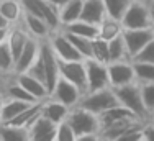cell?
<instances>
[{
  "mask_svg": "<svg viewBox=\"0 0 154 141\" xmlns=\"http://www.w3.org/2000/svg\"><path fill=\"white\" fill-rule=\"evenodd\" d=\"M143 141H154V125L149 120L143 125Z\"/></svg>",
  "mask_w": 154,
  "mask_h": 141,
  "instance_id": "38",
  "label": "cell"
},
{
  "mask_svg": "<svg viewBox=\"0 0 154 141\" xmlns=\"http://www.w3.org/2000/svg\"><path fill=\"white\" fill-rule=\"evenodd\" d=\"M125 30H138V28H152V13L151 3L144 2H131L123 17L120 18Z\"/></svg>",
  "mask_w": 154,
  "mask_h": 141,
  "instance_id": "3",
  "label": "cell"
},
{
  "mask_svg": "<svg viewBox=\"0 0 154 141\" xmlns=\"http://www.w3.org/2000/svg\"><path fill=\"white\" fill-rule=\"evenodd\" d=\"M82 95H84V92L80 90L77 85L69 82L67 79H64V77H59V80H57L56 85L53 87V90H51L49 97L59 100V102L64 103V105H67L69 108H72V107L79 105Z\"/></svg>",
  "mask_w": 154,
  "mask_h": 141,
  "instance_id": "10",
  "label": "cell"
},
{
  "mask_svg": "<svg viewBox=\"0 0 154 141\" xmlns=\"http://www.w3.org/2000/svg\"><path fill=\"white\" fill-rule=\"evenodd\" d=\"M41 102H43V100H41ZM41 102L30 103V105H28L23 112L18 113L15 118H12V120L7 121V123L13 125V127H20V128H28L33 121L36 120V117L41 113Z\"/></svg>",
  "mask_w": 154,
  "mask_h": 141,
  "instance_id": "22",
  "label": "cell"
},
{
  "mask_svg": "<svg viewBox=\"0 0 154 141\" xmlns=\"http://www.w3.org/2000/svg\"><path fill=\"white\" fill-rule=\"evenodd\" d=\"M151 13H152V30H154V5L151 3Z\"/></svg>",
  "mask_w": 154,
  "mask_h": 141,
  "instance_id": "43",
  "label": "cell"
},
{
  "mask_svg": "<svg viewBox=\"0 0 154 141\" xmlns=\"http://www.w3.org/2000/svg\"><path fill=\"white\" fill-rule=\"evenodd\" d=\"M133 61V70H134V80L139 84L154 82V64L146 61Z\"/></svg>",
  "mask_w": 154,
  "mask_h": 141,
  "instance_id": "28",
  "label": "cell"
},
{
  "mask_svg": "<svg viewBox=\"0 0 154 141\" xmlns=\"http://www.w3.org/2000/svg\"><path fill=\"white\" fill-rule=\"evenodd\" d=\"M133 59L134 61H146V62H152L154 64V38L146 44Z\"/></svg>",
  "mask_w": 154,
  "mask_h": 141,
  "instance_id": "37",
  "label": "cell"
},
{
  "mask_svg": "<svg viewBox=\"0 0 154 141\" xmlns=\"http://www.w3.org/2000/svg\"><path fill=\"white\" fill-rule=\"evenodd\" d=\"M21 21H23L25 28L28 30V33H30L31 38L39 39V41H46V39L51 36V33L54 31V30L51 28L43 18L36 17V15H31L28 12H23Z\"/></svg>",
  "mask_w": 154,
  "mask_h": 141,
  "instance_id": "16",
  "label": "cell"
},
{
  "mask_svg": "<svg viewBox=\"0 0 154 141\" xmlns=\"http://www.w3.org/2000/svg\"><path fill=\"white\" fill-rule=\"evenodd\" d=\"M8 27H10V21L7 20L2 13H0V28H8Z\"/></svg>",
  "mask_w": 154,
  "mask_h": 141,
  "instance_id": "42",
  "label": "cell"
},
{
  "mask_svg": "<svg viewBox=\"0 0 154 141\" xmlns=\"http://www.w3.org/2000/svg\"><path fill=\"white\" fill-rule=\"evenodd\" d=\"M108 67V79L110 87H122L125 84H130L134 80V70L133 61L131 59H123V61H112L107 64Z\"/></svg>",
  "mask_w": 154,
  "mask_h": 141,
  "instance_id": "11",
  "label": "cell"
},
{
  "mask_svg": "<svg viewBox=\"0 0 154 141\" xmlns=\"http://www.w3.org/2000/svg\"><path fill=\"white\" fill-rule=\"evenodd\" d=\"M146 121L141 120V118H136V117H130V118H122V120H116V121H112V123L105 125V127L100 128V141H116L120 136L126 135L128 131L131 130L141 127L144 125Z\"/></svg>",
  "mask_w": 154,
  "mask_h": 141,
  "instance_id": "8",
  "label": "cell"
},
{
  "mask_svg": "<svg viewBox=\"0 0 154 141\" xmlns=\"http://www.w3.org/2000/svg\"><path fill=\"white\" fill-rule=\"evenodd\" d=\"M25 12L36 15V17L43 18L53 30L61 28V20H59V8L53 7L48 3L46 0H21Z\"/></svg>",
  "mask_w": 154,
  "mask_h": 141,
  "instance_id": "6",
  "label": "cell"
},
{
  "mask_svg": "<svg viewBox=\"0 0 154 141\" xmlns=\"http://www.w3.org/2000/svg\"><path fill=\"white\" fill-rule=\"evenodd\" d=\"M133 2H144V3H151L152 0H133Z\"/></svg>",
  "mask_w": 154,
  "mask_h": 141,
  "instance_id": "44",
  "label": "cell"
},
{
  "mask_svg": "<svg viewBox=\"0 0 154 141\" xmlns=\"http://www.w3.org/2000/svg\"><path fill=\"white\" fill-rule=\"evenodd\" d=\"M2 84H0V120H2V108H3V102H5V92H3Z\"/></svg>",
  "mask_w": 154,
  "mask_h": 141,
  "instance_id": "39",
  "label": "cell"
},
{
  "mask_svg": "<svg viewBox=\"0 0 154 141\" xmlns=\"http://www.w3.org/2000/svg\"><path fill=\"white\" fill-rule=\"evenodd\" d=\"M139 85H141L143 103H144L149 115H152L154 113V82H146V84H139Z\"/></svg>",
  "mask_w": 154,
  "mask_h": 141,
  "instance_id": "36",
  "label": "cell"
},
{
  "mask_svg": "<svg viewBox=\"0 0 154 141\" xmlns=\"http://www.w3.org/2000/svg\"><path fill=\"white\" fill-rule=\"evenodd\" d=\"M30 33H28V30L25 28L23 21H17V23L10 25V30H8V36H7V43H8L10 46V51H12L13 58H18V54L21 53V49L25 48V44L26 41L30 39Z\"/></svg>",
  "mask_w": 154,
  "mask_h": 141,
  "instance_id": "17",
  "label": "cell"
},
{
  "mask_svg": "<svg viewBox=\"0 0 154 141\" xmlns=\"http://www.w3.org/2000/svg\"><path fill=\"white\" fill-rule=\"evenodd\" d=\"M67 121L74 128L77 138L84 135H98L102 128L98 115L92 113L90 110L84 108L80 105H75L71 108V112L67 115Z\"/></svg>",
  "mask_w": 154,
  "mask_h": 141,
  "instance_id": "2",
  "label": "cell"
},
{
  "mask_svg": "<svg viewBox=\"0 0 154 141\" xmlns=\"http://www.w3.org/2000/svg\"><path fill=\"white\" fill-rule=\"evenodd\" d=\"M23 3L21 0H0V13L10 21V25L17 23L23 18Z\"/></svg>",
  "mask_w": 154,
  "mask_h": 141,
  "instance_id": "25",
  "label": "cell"
},
{
  "mask_svg": "<svg viewBox=\"0 0 154 141\" xmlns=\"http://www.w3.org/2000/svg\"><path fill=\"white\" fill-rule=\"evenodd\" d=\"M105 17H107V10H105L103 0H84L82 13H80L82 20L98 25Z\"/></svg>",
  "mask_w": 154,
  "mask_h": 141,
  "instance_id": "20",
  "label": "cell"
},
{
  "mask_svg": "<svg viewBox=\"0 0 154 141\" xmlns=\"http://www.w3.org/2000/svg\"><path fill=\"white\" fill-rule=\"evenodd\" d=\"M108 56H110V62L112 61H123V59H131L130 54H128L123 35L116 36V38H113L108 41Z\"/></svg>",
  "mask_w": 154,
  "mask_h": 141,
  "instance_id": "31",
  "label": "cell"
},
{
  "mask_svg": "<svg viewBox=\"0 0 154 141\" xmlns=\"http://www.w3.org/2000/svg\"><path fill=\"white\" fill-rule=\"evenodd\" d=\"M59 72L61 77L67 79L69 82L87 94V72H85V59L77 61H59Z\"/></svg>",
  "mask_w": 154,
  "mask_h": 141,
  "instance_id": "9",
  "label": "cell"
},
{
  "mask_svg": "<svg viewBox=\"0 0 154 141\" xmlns=\"http://www.w3.org/2000/svg\"><path fill=\"white\" fill-rule=\"evenodd\" d=\"M154 38L152 28H138V30H123V39L130 58L133 59L143 48Z\"/></svg>",
  "mask_w": 154,
  "mask_h": 141,
  "instance_id": "12",
  "label": "cell"
},
{
  "mask_svg": "<svg viewBox=\"0 0 154 141\" xmlns=\"http://www.w3.org/2000/svg\"><path fill=\"white\" fill-rule=\"evenodd\" d=\"M151 3H152V5H154V0H152V2H151Z\"/></svg>",
  "mask_w": 154,
  "mask_h": 141,
  "instance_id": "47",
  "label": "cell"
},
{
  "mask_svg": "<svg viewBox=\"0 0 154 141\" xmlns=\"http://www.w3.org/2000/svg\"><path fill=\"white\" fill-rule=\"evenodd\" d=\"M48 3H51V5L53 7H56V8H59L61 5H64L66 2H67V0H46Z\"/></svg>",
  "mask_w": 154,
  "mask_h": 141,
  "instance_id": "41",
  "label": "cell"
},
{
  "mask_svg": "<svg viewBox=\"0 0 154 141\" xmlns=\"http://www.w3.org/2000/svg\"><path fill=\"white\" fill-rule=\"evenodd\" d=\"M13 66H15V58H13L12 51H10L8 43L0 44V76L8 77L13 74Z\"/></svg>",
  "mask_w": 154,
  "mask_h": 141,
  "instance_id": "30",
  "label": "cell"
},
{
  "mask_svg": "<svg viewBox=\"0 0 154 141\" xmlns=\"http://www.w3.org/2000/svg\"><path fill=\"white\" fill-rule=\"evenodd\" d=\"M85 72H87V92H94V90H100V89L110 87L108 67L105 62H100L92 58H87L85 59Z\"/></svg>",
  "mask_w": 154,
  "mask_h": 141,
  "instance_id": "7",
  "label": "cell"
},
{
  "mask_svg": "<svg viewBox=\"0 0 154 141\" xmlns=\"http://www.w3.org/2000/svg\"><path fill=\"white\" fill-rule=\"evenodd\" d=\"M82 5H84V0H67L64 5H61L59 7L61 27L79 20L80 13H82Z\"/></svg>",
  "mask_w": 154,
  "mask_h": 141,
  "instance_id": "23",
  "label": "cell"
},
{
  "mask_svg": "<svg viewBox=\"0 0 154 141\" xmlns=\"http://www.w3.org/2000/svg\"><path fill=\"white\" fill-rule=\"evenodd\" d=\"M149 121H151V123H152V125H154V113H152V115H151V118H149Z\"/></svg>",
  "mask_w": 154,
  "mask_h": 141,
  "instance_id": "45",
  "label": "cell"
},
{
  "mask_svg": "<svg viewBox=\"0 0 154 141\" xmlns=\"http://www.w3.org/2000/svg\"><path fill=\"white\" fill-rule=\"evenodd\" d=\"M13 77H15L18 82L23 85L36 100H45V99L49 97V90H48L46 84L41 82L39 79H36L35 76H31L30 72H20V74H15Z\"/></svg>",
  "mask_w": 154,
  "mask_h": 141,
  "instance_id": "19",
  "label": "cell"
},
{
  "mask_svg": "<svg viewBox=\"0 0 154 141\" xmlns=\"http://www.w3.org/2000/svg\"><path fill=\"white\" fill-rule=\"evenodd\" d=\"M35 103V102H33ZM30 105L28 102H21V100H15V99H7L3 102V108H2V120L0 123H7L12 118H15L18 113H21L26 107Z\"/></svg>",
  "mask_w": 154,
  "mask_h": 141,
  "instance_id": "27",
  "label": "cell"
},
{
  "mask_svg": "<svg viewBox=\"0 0 154 141\" xmlns=\"http://www.w3.org/2000/svg\"><path fill=\"white\" fill-rule=\"evenodd\" d=\"M69 112H71V108L67 105H64L62 102H59V100H56L53 97H48L41 102V115L56 125L59 121L66 120Z\"/></svg>",
  "mask_w": 154,
  "mask_h": 141,
  "instance_id": "18",
  "label": "cell"
},
{
  "mask_svg": "<svg viewBox=\"0 0 154 141\" xmlns=\"http://www.w3.org/2000/svg\"><path fill=\"white\" fill-rule=\"evenodd\" d=\"M92 59H97L100 62H105L108 64L110 62V56H108V41L102 39L100 36L92 39V54H90Z\"/></svg>",
  "mask_w": 154,
  "mask_h": 141,
  "instance_id": "33",
  "label": "cell"
},
{
  "mask_svg": "<svg viewBox=\"0 0 154 141\" xmlns=\"http://www.w3.org/2000/svg\"><path fill=\"white\" fill-rule=\"evenodd\" d=\"M39 49H41V41L35 38H30L25 44V48L21 49V53L18 54V58L15 59V66H13V74H20V72H26L31 67V64L35 62V59L38 58Z\"/></svg>",
  "mask_w": 154,
  "mask_h": 141,
  "instance_id": "15",
  "label": "cell"
},
{
  "mask_svg": "<svg viewBox=\"0 0 154 141\" xmlns=\"http://www.w3.org/2000/svg\"><path fill=\"white\" fill-rule=\"evenodd\" d=\"M54 141H77V135H75L74 128L71 127V123L67 121V118L56 125V136H54Z\"/></svg>",
  "mask_w": 154,
  "mask_h": 141,
  "instance_id": "35",
  "label": "cell"
},
{
  "mask_svg": "<svg viewBox=\"0 0 154 141\" xmlns=\"http://www.w3.org/2000/svg\"><path fill=\"white\" fill-rule=\"evenodd\" d=\"M26 130L28 141H54V136H56V123L48 120L41 113Z\"/></svg>",
  "mask_w": 154,
  "mask_h": 141,
  "instance_id": "14",
  "label": "cell"
},
{
  "mask_svg": "<svg viewBox=\"0 0 154 141\" xmlns=\"http://www.w3.org/2000/svg\"><path fill=\"white\" fill-rule=\"evenodd\" d=\"M131 2L133 0H103V5H105V10H107L108 17L122 18Z\"/></svg>",
  "mask_w": 154,
  "mask_h": 141,
  "instance_id": "34",
  "label": "cell"
},
{
  "mask_svg": "<svg viewBox=\"0 0 154 141\" xmlns=\"http://www.w3.org/2000/svg\"><path fill=\"white\" fill-rule=\"evenodd\" d=\"M64 31H69V33H74V35H80V36H85V38H97L98 36V25H94L90 21H85L82 18L72 21V23H67L64 27H61Z\"/></svg>",
  "mask_w": 154,
  "mask_h": 141,
  "instance_id": "24",
  "label": "cell"
},
{
  "mask_svg": "<svg viewBox=\"0 0 154 141\" xmlns=\"http://www.w3.org/2000/svg\"><path fill=\"white\" fill-rule=\"evenodd\" d=\"M3 80H5V77H2V76H0V84H2Z\"/></svg>",
  "mask_w": 154,
  "mask_h": 141,
  "instance_id": "46",
  "label": "cell"
},
{
  "mask_svg": "<svg viewBox=\"0 0 154 141\" xmlns=\"http://www.w3.org/2000/svg\"><path fill=\"white\" fill-rule=\"evenodd\" d=\"M48 43L53 48L54 54L57 56L59 61H77V59H84L82 54L74 48V44L71 43V39L67 38L66 31L62 28L54 30L51 33V36L48 38Z\"/></svg>",
  "mask_w": 154,
  "mask_h": 141,
  "instance_id": "5",
  "label": "cell"
},
{
  "mask_svg": "<svg viewBox=\"0 0 154 141\" xmlns=\"http://www.w3.org/2000/svg\"><path fill=\"white\" fill-rule=\"evenodd\" d=\"M116 94V100L118 103H122L123 107H126L128 110H131L133 115H136L138 118L148 121L151 118L149 112L146 110L144 103H143V97H141V85L136 80L130 84H125L122 87H115L113 89Z\"/></svg>",
  "mask_w": 154,
  "mask_h": 141,
  "instance_id": "1",
  "label": "cell"
},
{
  "mask_svg": "<svg viewBox=\"0 0 154 141\" xmlns=\"http://www.w3.org/2000/svg\"><path fill=\"white\" fill-rule=\"evenodd\" d=\"M130 117H136V115H133V112L128 110L126 107H123L122 103H116V105L112 107V108L105 110L103 113L98 115V118H100V127H105V125L112 123V121L122 120V118H130Z\"/></svg>",
  "mask_w": 154,
  "mask_h": 141,
  "instance_id": "26",
  "label": "cell"
},
{
  "mask_svg": "<svg viewBox=\"0 0 154 141\" xmlns=\"http://www.w3.org/2000/svg\"><path fill=\"white\" fill-rule=\"evenodd\" d=\"M41 58H43V64H45V72H46V87L48 90H53V87L56 85V82L59 80L61 72H59V59L54 54L53 48L49 46V43L41 41Z\"/></svg>",
  "mask_w": 154,
  "mask_h": 141,
  "instance_id": "13",
  "label": "cell"
},
{
  "mask_svg": "<svg viewBox=\"0 0 154 141\" xmlns=\"http://www.w3.org/2000/svg\"><path fill=\"white\" fill-rule=\"evenodd\" d=\"M123 25L120 18H113V17H105L103 20L98 23V36L105 41H110V39L116 38V36L123 35Z\"/></svg>",
  "mask_w": 154,
  "mask_h": 141,
  "instance_id": "21",
  "label": "cell"
},
{
  "mask_svg": "<svg viewBox=\"0 0 154 141\" xmlns=\"http://www.w3.org/2000/svg\"><path fill=\"white\" fill-rule=\"evenodd\" d=\"M8 30H10V27H8V28H0V44L7 41V36H8Z\"/></svg>",
  "mask_w": 154,
  "mask_h": 141,
  "instance_id": "40",
  "label": "cell"
},
{
  "mask_svg": "<svg viewBox=\"0 0 154 141\" xmlns=\"http://www.w3.org/2000/svg\"><path fill=\"white\" fill-rule=\"evenodd\" d=\"M118 100H116V94L113 90V87H105L100 90H94V92H87L82 95L79 105L84 108L90 110L95 115L103 113L105 110L112 108L113 105H116Z\"/></svg>",
  "mask_w": 154,
  "mask_h": 141,
  "instance_id": "4",
  "label": "cell"
},
{
  "mask_svg": "<svg viewBox=\"0 0 154 141\" xmlns=\"http://www.w3.org/2000/svg\"><path fill=\"white\" fill-rule=\"evenodd\" d=\"M0 141H28V130L0 123Z\"/></svg>",
  "mask_w": 154,
  "mask_h": 141,
  "instance_id": "29",
  "label": "cell"
},
{
  "mask_svg": "<svg viewBox=\"0 0 154 141\" xmlns=\"http://www.w3.org/2000/svg\"><path fill=\"white\" fill-rule=\"evenodd\" d=\"M66 35L71 39V43L74 44L75 49L82 54L84 59L90 58V54H92V39L85 38V36H80V35H74V33H69V31H66Z\"/></svg>",
  "mask_w": 154,
  "mask_h": 141,
  "instance_id": "32",
  "label": "cell"
}]
</instances>
